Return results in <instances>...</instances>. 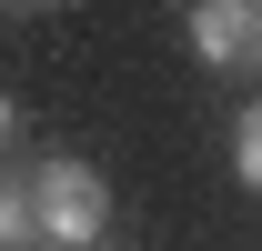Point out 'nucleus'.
Returning a JSON list of instances; mask_svg holds the SVG:
<instances>
[{"label":"nucleus","mask_w":262,"mask_h":251,"mask_svg":"<svg viewBox=\"0 0 262 251\" xmlns=\"http://www.w3.org/2000/svg\"><path fill=\"white\" fill-rule=\"evenodd\" d=\"M101 221H111V181L91 161L51 151L31 171V241H61V251H101Z\"/></svg>","instance_id":"obj_1"},{"label":"nucleus","mask_w":262,"mask_h":251,"mask_svg":"<svg viewBox=\"0 0 262 251\" xmlns=\"http://www.w3.org/2000/svg\"><path fill=\"white\" fill-rule=\"evenodd\" d=\"M192 51L222 81H262V0H202L192 10Z\"/></svg>","instance_id":"obj_2"},{"label":"nucleus","mask_w":262,"mask_h":251,"mask_svg":"<svg viewBox=\"0 0 262 251\" xmlns=\"http://www.w3.org/2000/svg\"><path fill=\"white\" fill-rule=\"evenodd\" d=\"M0 251H31V181L0 171Z\"/></svg>","instance_id":"obj_3"},{"label":"nucleus","mask_w":262,"mask_h":251,"mask_svg":"<svg viewBox=\"0 0 262 251\" xmlns=\"http://www.w3.org/2000/svg\"><path fill=\"white\" fill-rule=\"evenodd\" d=\"M232 171H242V191H262V101L242 111V131H232Z\"/></svg>","instance_id":"obj_4"},{"label":"nucleus","mask_w":262,"mask_h":251,"mask_svg":"<svg viewBox=\"0 0 262 251\" xmlns=\"http://www.w3.org/2000/svg\"><path fill=\"white\" fill-rule=\"evenodd\" d=\"M10 131H20V111H10V101H0V141H10Z\"/></svg>","instance_id":"obj_5"}]
</instances>
